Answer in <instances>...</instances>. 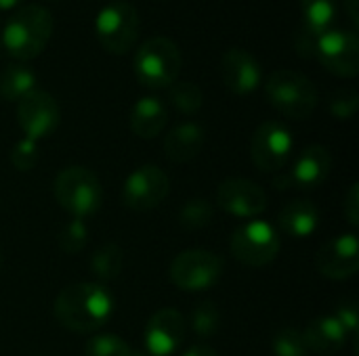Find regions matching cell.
<instances>
[{"mask_svg":"<svg viewBox=\"0 0 359 356\" xmlns=\"http://www.w3.org/2000/svg\"><path fill=\"white\" fill-rule=\"evenodd\" d=\"M53 311L61 327L86 336L99 332L109 321L114 298L99 283H74L57 294Z\"/></svg>","mask_w":359,"mask_h":356,"instance_id":"obj_1","label":"cell"},{"mask_svg":"<svg viewBox=\"0 0 359 356\" xmlns=\"http://www.w3.org/2000/svg\"><path fill=\"white\" fill-rule=\"evenodd\" d=\"M53 36V15L48 8L38 4H23L15 8L4 27H0V44L6 52L19 61L36 59Z\"/></svg>","mask_w":359,"mask_h":356,"instance_id":"obj_2","label":"cell"},{"mask_svg":"<svg viewBox=\"0 0 359 356\" xmlns=\"http://www.w3.org/2000/svg\"><path fill=\"white\" fill-rule=\"evenodd\" d=\"M297 50L318 59L322 67L339 78H355L359 73V38L351 29L330 27L320 36L303 31L297 36Z\"/></svg>","mask_w":359,"mask_h":356,"instance_id":"obj_3","label":"cell"},{"mask_svg":"<svg viewBox=\"0 0 359 356\" xmlns=\"http://www.w3.org/2000/svg\"><path fill=\"white\" fill-rule=\"evenodd\" d=\"M265 94L269 103L288 120H307L318 107V88L301 71L278 69L267 78Z\"/></svg>","mask_w":359,"mask_h":356,"instance_id":"obj_4","label":"cell"},{"mask_svg":"<svg viewBox=\"0 0 359 356\" xmlns=\"http://www.w3.org/2000/svg\"><path fill=\"white\" fill-rule=\"evenodd\" d=\"M183 67V55L175 40L154 36L135 55V76L147 88H170Z\"/></svg>","mask_w":359,"mask_h":356,"instance_id":"obj_5","label":"cell"},{"mask_svg":"<svg viewBox=\"0 0 359 356\" xmlns=\"http://www.w3.org/2000/svg\"><path fill=\"white\" fill-rule=\"evenodd\" d=\"M55 199L72 218L86 220L101 208V183L88 168L67 166L55 178Z\"/></svg>","mask_w":359,"mask_h":356,"instance_id":"obj_6","label":"cell"},{"mask_svg":"<svg viewBox=\"0 0 359 356\" xmlns=\"http://www.w3.org/2000/svg\"><path fill=\"white\" fill-rule=\"evenodd\" d=\"M280 248H282V241L273 225H269L267 220H259V218L242 222L233 231L231 243H229L233 258L252 269L271 264L278 258Z\"/></svg>","mask_w":359,"mask_h":356,"instance_id":"obj_7","label":"cell"},{"mask_svg":"<svg viewBox=\"0 0 359 356\" xmlns=\"http://www.w3.org/2000/svg\"><path fill=\"white\" fill-rule=\"evenodd\" d=\"M139 13L130 2L118 0L103 6L95 17V34L99 44L111 55L128 52L139 38Z\"/></svg>","mask_w":359,"mask_h":356,"instance_id":"obj_8","label":"cell"},{"mask_svg":"<svg viewBox=\"0 0 359 356\" xmlns=\"http://www.w3.org/2000/svg\"><path fill=\"white\" fill-rule=\"evenodd\" d=\"M223 260L215 252L185 250L170 264V281L181 292H206L219 283Z\"/></svg>","mask_w":359,"mask_h":356,"instance_id":"obj_9","label":"cell"},{"mask_svg":"<svg viewBox=\"0 0 359 356\" xmlns=\"http://www.w3.org/2000/svg\"><path fill=\"white\" fill-rule=\"evenodd\" d=\"M292 149H294L292 132L282 122L267 120L252 134L250 155H252V164L261 172L271 174L284 170V166L292 157Z\"/></svg>","mask_w":359,"mask_h":356,"instance_id":"obj_10","label":"cell"},{"mask_svg":"<svg viewBox=\"0 0 359 356\" xmlns=\"http://www.w3.org/2000/svg\"><path fill=\"white\" fill-rule=\"evenodd\" d=\"M170 183L162 168L145 164L128 174L122 187V201L128 210L149 212L156 210L168 195Z\"/></svg>","mask_w":359,"mask_h":356,"instance_id":"obj_11","label":"cell"},{"mask_svg":"<svg viewBox=\"0 0 359 356\" xmlns=\"http://www.w3.org/2000/svg\"><path fill=\"white\" fill-rule=\"evenodd\" d=\"M17 122L25 138L38 143L50 136L59 128L61 122L59 103L46 90L36 88L17 103Z\"/></svg>","mask_w":359,"mask_h":356,"instance_id":"obj_12","label":"cell"},{"mask_svg":"<svg viewBox=\"0 0 359 356\" xmlns=\"http://www.w3.org/2000/svg\"><path fill=\"white\" fill-rule=\"evenodd\" d=\"M332 168L330 151L322 145H309L303 153L294 159L292 168L284 174H278L273 185L280 191L299 189V191H313L324 185Z\"/></svg>","mask_w":359,"mask_h":356,"instance_id":"obj_13","label":"cell"},{"mask_svg":"<svg viewBox=\"0 0 359 356\" xmlns=\"http://www.w3.org/2000/svg\"><path fill=\"white\" fill-rule=\"evenodd\" d=\"M316 266L330 281L351 279L359 271V241L355 233H343L326 241L316 254Z\"/></svg>","mask_w":359,"mask_h":356,"instance_id":"obj_14","label":"cell"},{"mask_svg":"<svg viewBox=\"0 0 359 356\" xmlns=\"http://www.w3.org/2000/svg\"><path fill=\"white\" fill-rule=\"evenodd\" d=\"M217 204L236 218H259L267 210V193L261 185L248 178L223 180L217 189Z\"/></svg>","mask_w":359,"mask_h":356,"instance_id":"obj_15","label":"cell"},{"mask_svg":"<svg viewBox=\"0 0 359 356\" xmlns=\"http://www.w3.org/2000/svg\"><path fill=\"white\" fill-rule=\"evenodd\" d=\"M187 336V321L175 308H162L145 325L143 340L145 353L149 356H170L175 355Z\"/></svg>","mask_w":359,"mask_h":356,"instance_id":"obj_16","label":"cell"},{"mask_svg":"<svg viewBox=\"0 0 359 356\" xmlns=\"http://www.w3.org/2000/svg\"><path fill=\"white\" fill-rule=\"evenodd\" d=\"M221 78L229 92L238 97H248L261 86L263 67L252 52L233 46L221 57Z\"/></svg>","mask_w":359,"mask_h":356,"instance_id":"obj_17","label":"cell"},{"mask_svg":"<svg viewBox=\"0 0 359 356\" xmlns=\"http://www.w3.org/2000/svg\"><path fill=\"white\" fill-rule=\"evenodd\" d=\"M307 350L320 356H330L339 353L347 344V334L334 315H322L309 321V325L301 332Z\"/></svg>","mask_w":359,"mask_h":356,"instance_id":"obj_18","label":"cell"},{"mask_svg":"<svg viewBox=\"0 0 359 356\" xmlns=\"http://www.w3.org/2000/svg\"><path fill=\"white\" fill-rule=\"evenodd\" d=\"M206 143V134L196 122L177 124L164 138V153L175 164H187L196 159Z\"/></svg>","mask_w":359,"mask_h":356,"instance_id":"obj_19","label":"cell"},{"mask_svg":"<svg viewBox=\"0 0 359 356\" xmlns=\"http://www.w3.org/2000/svg\"><path fill=\"white\" fill-rule=\"evenodd\" d=\"M128 124L135 136L145 141L156 138L168 124V109L158 97H141L130 109Z\"/></svg>","mask_w":359,"mask_h":356,"instance_id":"obj_20","label":"cell"},{"mask_svg":"<svg viewBox=\"0 0 359 356\" xmlns=\"http://www.w3.org/2000/svg\"><path fill=\"white\" fill-rule=\"evenodd\" d=\"M278 225L286 235H290L294 239H307L320 227V212L313 201L294 199L280 210Z\"/></svg>","mask_w":359,"mask_h":356,"instance_id":"obj_21","label":"cell"},{"mask_svg":"<svg viewBox=\"0 0 359 356\" xmlns=\"http://www.w3.org/2000/svg\"><path fill=\"white\" fill-rule=\"evenodd\" d=\"M38 88V78L34 69L25 63H11L0 73V97L11 103H19L32 90Z\"/></svg>","mask_w":359,"mask_h":356,"instance_id":"obj_22","label":"cell"},{"mask_svg":"<svg viewBox=\"0 0 359 356\" xmlns=\"http://www.w3.org/2000/svg\"><path fill=\"white\" fill-rule=\"evenodd\" d=\"M303 31L309 36H320L330 27H337L339 0H301Z\"/></svg>","mask_w":359,"mask_h":356,"instance_id":"obj_23","label":"cell"},{"mask_svg":"<svg viewBox=\"0 0 359 356\" xmlns=\"http://www.w3.org/2000/svg\"><path fill=\"white\" fill-rule=\"evenodd\" d=\"M124 269V252L116 243H103L90 256V271L101 281H114Z\"/></svg>","mask_w":359,"mask_h":356,"instance_id":"obj_24","label":"cell"},{"mask_svg":"<svg viewBox=\"0 0 359 356\" xmlns=\"http://www.w3.org/2000/svg\"><path fill=\"white\" fill-rule=\"evenodd\" d=\"M168 99L172 103V107L183 113V115H194L202 109L204 103V92L198 84L194 82H175L170 86Z\"/></svg>","mask_w":359,"mask_h":356,"instance_id":"obj_25","label":"cell"},{"mask_svg":"<svg viewBox=\"0 0 359 356\" xmlns=\"http://www.w3.org/2000/svg\"><path fill=\"white\" fill-rule=\"evenodd\" d=\"M86 241H88V225L82 218L67 220L57 235V245L65 254H80L86 248Z\"/></svg>","mask_w":359,"mask_h":356,"instance_id":"obj_26","label":"cell"},{"mask_svg":"<svg viewBox=\"0 0 359 356\" xmlns=\"http://www.w3.org/2000/svg\"><path fill=\"white\" fill-rule=\"evenodd\" d=\"M86 356H133L130 346L118 338L116 334H97L93 336L86 346H84Z\"/></svg>","mask_w":359,"mask_h":356,"instance_id":"obj_27","label":"cell"},{"mask_svg":"<svg viewBox=\"0 0 359 356\" xmlns=\"http://www.w3.org/2000/svg\"><path fill=\"white\" fill-rule=\"evenodd\" d=\"M221 323V313L215 302H200L191 313V329L198 338H210Z\"/></svg>","mask_w":359,"mask_h":356,"instance_id":"obj_28","label":"cell"},{"mask_svg":"<svg viewBox=\"0 0 359 356\" xmlns=\"http://www.w3.org/2000/svg\"><path fill=\"white\" fill-rule=\"evenodd\" d=\"M212 220V206L206 199H189L179 214V222L181 227L189 229V231H198L208 227Z\"/></svg>","mask_w":359,"mask_h":356,"instance_id":"obj_29","label":"cell"},{"mask_svg":"<svg viewBox=\"0 0 359 356\" xmlns=\"http://www.w3.org/2000/svg\"><path fill=\"white\" fill-rule=\"evenodd\" d=\"M273 353L276 356H307L303 334L292 327L278 332L273 338Z\"/></svg>","mask_w":359,"mask_h":356,"instance_id":"obj_30","label":"cell"},{"mask_svg":"<svg viewBox=\"0 0 359 356\" xmlns=\"http://www.w3.org/2000/svg\"><path fill=\"white\" fill-rule=\"evenodd\" d=\"M359 97L353 88H343L337 90L330 101H328V109L337 120H351L358 113Z\"/></svg>","mask_w":359,"mask_h":356,"instance_id":"obj_31","label":"cell"},{"mask_svg":"<svg viewBox=\"0 0 359 356\" xmlns=\"http://www.w3.org/2000/svg\"><path fill=\"white\" fill-rule=\"evenodd\" d=\"M38 162V143L29 141V138H19L15 143V147L11 149V164L19 170V172H27L36 166Z\"/></svg>","mask_w":359,"mask_h":356,"instance_id":"obj_32","label":"cell"},{"mask_svg":"<svg viewBox=\"0 0 359 356\" xmlns=\"http://www.w3.org/2000/svg\"><path fill=\"white\" fill-rule=\"evenodd\" d=\"M334 317H337V319H339V323L343 325V329H345L347 338H349V340H355V336H358V327H359L358 306H355L353 302H347V304H343V306H339V308H337Z\"/></svg>","mask_w":359,"mask_h":356,"instance_id":"obj_33","label":"cell"},{"mask_svg":"<svg viewBox=\"0 0 359 356\" xmlns=\"http://www.w3.org/2000/svg\"><path fill=\"white\" fill-rule=\"evenodd\" d=\"M343 214L349 220L351 227L359 225V187L358 183H353L345 195V204H343Z\"/></svg>","mask_w":359,"mask_h":356,"instance_id":"obj_34","label":"cell"},{"mask_svg":"<svg viewBox=\"0 0 359 356\" xmlns=\"http://www.w3.org/2000/svg\"><path fill=\"white\" fill-rule=\"evenodd\" d=\"M343 6H345V10H347V15H349L351 23H353V27H358L359 25V0H343Z\"/></svg>","mask_w":359,"mask_h":356,"instance_id":"obj_35","label":"cell"},{"mask_svg":"<svg viewBox=\"0 0 359 356\" xmlns=\"http://www.w3.org/2000/svg\"><path fill=\"white\" fill-rule=\"evenodd\" d=\"M183 356H219V355H217V350H215V348H210V346L196 344V346H191L189 350H185V355Z\"/></svg>","mask_w":359,"mask_h":356,"instance_id":"obj_36","label":"cell"},{"mask_svg":"<svg viewBox=\"0 0 359 356\" xmlns=\"http://www.w3.org/2000/svg\"><path fill=\"white\" fill-rule=\"evenodd\" d=\"M23 2L25 0H0V10H15V8H19V6H23Z\"/></svg>","mask_w":359,"mask_h":356,"instance_id":"obj_37","label":"cell"},{"mask_svg":"<svg viewBox=\"0 0 359 356\" xmlns=\"http://www.w3.org/2000/svg\"><path fill=\"white\" fill-rule=\"evenodd\" d=\"M133 356H149V355H147V353H143V355H141V353H139V355H135V353H133Z\"/></svg>","mask_w":359,"mask_h":356,"instance_id":"obj_38","label":"cell"},{"mask_svg":"<svg viewBox=\"0 0 359 356\" xmlns=\"http://www.w3.org/2000/svg\"><path fill=\"white\" fill-rule=\"evenodd\" d=\"M0 262H2V258H0Z\"/></svg>","mask_w":359,"mask_h":356,"instance_id":"obj_39","label":"cell"}]
</instances>
